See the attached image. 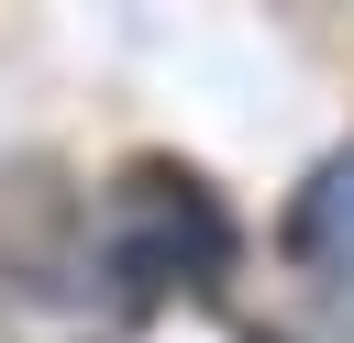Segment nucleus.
<instances>
[{
	"label": "nucleus",
	"instance_id": "obj_1",
	"mask_svg": "<svg viewBox=\"0 0 354 343\" xmlns=\"http://www.w3.org/2000/svg\"><path fill=\"white\" fill-rule=\"evenodd\" d=\"M111 266H122L133 288H210V277L232 266V221H221V199H210L199 177L133 166V177L111 188Z\"/></svg>",
	"mask_w": 354,
	"mask_h": 343
}]
</instances>
